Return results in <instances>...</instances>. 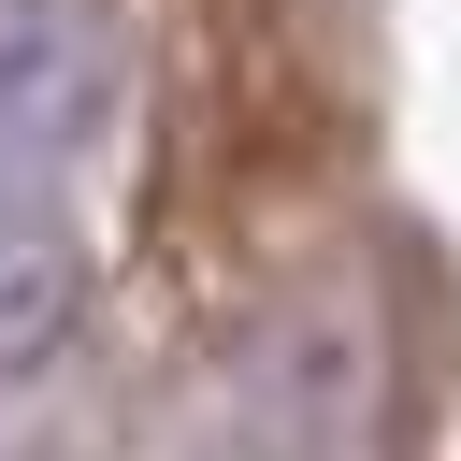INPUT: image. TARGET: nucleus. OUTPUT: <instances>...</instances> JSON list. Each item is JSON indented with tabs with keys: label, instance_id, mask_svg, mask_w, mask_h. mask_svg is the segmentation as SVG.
<instances>
[{
	"label": "nucleus",
	"instance_id": "1",
	"mask_svg": "<svg viewBox=\"0 0 461 461\" xmlns=\"http://www.w3.org/2000/svg\"><path fill=\"white\" fill-rule=\"evenodd\" d=\"M115 115V14L101 0H0V158L43 173Z\"/></svg>",
	"mask_w": 461,
	"mask_h": 461
},
{
	"label": "nucleus",
	"instance_id": "2",
	"mask_svg": "<svg viewBox=\"0 0 461 461\" xmlns=\"http://www.w3.org/2000/svg\"><path fill=\"white\" fill-rule=\"evenodd\" d=\"M72 317H86V259H72L58 230H0V389L43 375V360L72 346Z\"/></svg>",
	"mask_w": 461,
	"mask_h": 461
}]
</instances>
